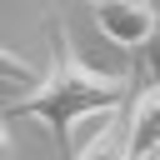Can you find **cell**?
Returning <instances> with one entry per match:
<instances>
[{
	"label": "cell",
	"instance_id": "1",
	"mask_svg": "<svg viewBox=\"0 0 160 160\" xmlns=\"http://www.w3.org/2000/svg\"><path fill=\"white\" fill-rule=\"evenodd\" d=\"M55 35V50H50V65L40 75V85L20 100L5 105V120H20V115H35L50 125V135L65 145L70 140V125L80 115H115L125 100H130V75L125 70H95L90 60L75 55L70 35H65V20L50 25Z\"/></svg>",
	"mask_w": 160,
	"mask_h": 160
},
{
	"label": "cell",
	"instance_id": "2",
	"mask_svg": "<svg viewBox=\"0 0 160 160\" xmlns=\"http://www.w3.org/2000/svg\"><path fill=\"white\" fill-rule=\"evenodd\" d=\"M90 15H95L100 35L115 50H140L145 55V45L160 30V10L155 5H140V0H100V5H90Z\"/></svg>",
	"mask_w": 160,
	"mask_h": 160
},
{
	"label": "cell",
	"instance_id": "3",
	"mask_svg": "<svg viewBox=\"0 0 160 160\" xmlns=\"http://www.w3.org/2000/svg\"><path fill=\"white\" fill-rule=\"evenodd\" d=\"M125 130H130V160H150L160 150V85L135 95V105L125 115Z\"/></svg>",
	"mask_w": 160,
	"mask_h": 160
},
{
	"label": "cell",
	"instance_id": "4",
	"mask_svg": "<svg viewBox=\"0 0 160 160\" xmlns=\"http://www.w3.org/2000/svg\"><path fill=\"white\" fill-rule=\"evenodd\" d=\"M70 160H130V130H125V120H120V115L105 120V130H100L95 140H85Z\"/></svg>",
	"mask_w": 160,
	"mask_h": 160
},
{
	"label": "cell",
	"instance_id": "5",
	"mask_svg": "<svg viewBox=\"0 0 160 160\" xmlns=\"http://www.w3.org/2000/svg\"><path fill=\"white\" fill-rule=\"evenodd\" d=\"M0 75H5V85H10V90H20V85H40V70H30L10 45H0Z\"/></svg>",
	"mask_w": 160,
	"mask_h": 160
},
{
	"label": "cell",
	"instance_id": "6",
	"mask_svg": "<svg viewBox=\"0 0 160 160\" xmlns=\"http://www.w3.org/2000/svg\"><path fill=\"white\" fill-rule=\"evenodd\" d=\"M145 70L155 75V85H160V30H155V40L145 45Z\"/></svg>",
	"mask_w": 160,
	"mask_h": 160
}]
</instances>
